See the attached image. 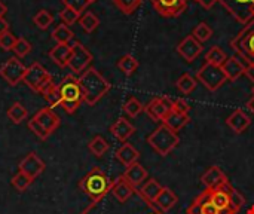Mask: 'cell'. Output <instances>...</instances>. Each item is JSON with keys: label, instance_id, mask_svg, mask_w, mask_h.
I'll list each match as a JSON object with an SVG mask.
<instances>
[{"label": "cell", "instance_id": "obj_1", "mask_svg": "<svg viewBox=\"0 0 254 214\" xmlns=\"http://www.w3.org/2000/svg\"><path fill=\"white\" fill-rule=\"evenodd\" d=\"M79 85L83 92V101L89 106L97 104L112 88V85L94 67L86 69L79 76Z\"/></svg>", "mask_w": 254, "mask_h": 214}, {"label": "cell", "instance_id": "obj_2", "mask_svg": "<svg viewBox=\"0 0 254 214\" xmlns=\"http://www.w3.org/2000/svg\"><path fill=\"white\" fill-rule=\"evenodd\" d=\"M112 185L113 182L100 170V168H92L80 182H79V188L94 200V203H98L100 200H103L110 191H112Z\"/></svg>", "mask_w": 254, "mask_h": 214}, {"label": "cell", "instance_id": "obj_3", "mask_svg": "<svg viewBox=\"0 0 254 214\" xmlns=\"http://www.w3.org/2000/svg\"><path fill=\"white\" fill-rule=\"evenodd\" d=\"M58 88H60V94H61L60 107H63L65 113L73 115L79 109L80 103L83 101V92L79 85V77L68 74L63 79V82L58 85Z\"/></svg>", "mask_w": 254, "mask_h": 214}, {"label": "cell", "instance_id": "obj_4", "mask_svg": "<svg viewBox=\"0 0 254 214\" xmlns=\"http://www.w3.org/2000/svg\"><path fill=\"white\" fill-rule=\"evenodd\" d=\"M147 143L153 147L156 153H159L161 156H167L171 150L177 147L179 136L162 124L147 137Z\"/></svg>", "mask_w": 254, "mask_h": 214}, {"label": "cell", "instance_id": "obj_5", "mask_svg": "<svg viewBox=\"0 0 254 214\" xmlns=\"http://www.w3.org/2000/svg\"><path fill=\"white\" fill-rule=\"evenodd\" d=\"M231 48L235 54L244 55L252 63L254 58V19L246 24L243 30L231 40Z\"/></svg>", "mask_w": 254, "mask_h": 214}, {"label": "cell", "instance_id": "obj_6", "mask_svg": "<svg viewBox=\"0 0 254 214\" xmlns=\"http://www.w3.org/2000/svg\"><path fill=\"white\" fill-rule=\"evenodd\" d=\"M196 79L208 89V91H217L219 88H222L228 77L222 69V66H213L205 63L196 73Z\"/></svg>", "mask_w": 254, "mask_h": 214}, {"label": "cell", "instance_id": "obj_7", "mask_svg": "<svg viewBox=\"0 0 254 214\" xmlns=\"http://www.w3.org/2000/svg\"><path fill=\"white\" fill-rule=\"evenodd\" d=\"M22 82L34 92L42 94L43 89L52 82V76L49 71H46V69L40 63H33L30 67H27Z\"/></svg>", "mask_w": 254, "mask_h": 214}, {"label": "cell", "instance_id": "obj_8", "mask_svg": "<svg viewBox=\"0 0 254 214\" xmlns=\"http://www.w3.org/2000/svg\"><path fill=\"white\" fill-rule=\"evenodd\" d=\"M222 6L243 25L254 19V0H219Z\"/></svg>", "mask_w": 254, "mask_h": 214}, {"label": "cell", "instance_id": "obj_9", "mask_svg": "<svg viewBox=\"0 0 254 214\" xmlns=\"http://www.w3.org/2000/svg\"><path fill=\"white\" fill-rule=\"evenodd\" d=\"M91 61H92V54L88 51L86 46H83L79 42L71 45V52H70V57H68L67 67L74 74H82L86 69H89L88 66L91 64Z\"/></svg>", "mask_w": 254, "mask_h": 214}, {"label": "cell", "instance_id": "obj_10", "mask_svg": "<svg viewBox=\"0 0 254 214\" xmlns=\"http://www.w3.org/2000/svg\"><path fill=\"white\" fill-rule=\"evenodd\" d=\"M27 67L22 64L21 60H18V57H10L1 67H0V76L10 85L15 86L19 82H22L24 76H25Z\"/></svg>", "mask_w": 254, "mask_h": 214}, {"label": "cell", "instance_id": "obj_11", "mask_svg": "<svg viewBox=\"0 0 254 214\" xmlns=\"http://www.w3.org/2000/svg\"><path fill=\"white\" fill-rule=\"evenodd\" d=\"M150 3L164 18H176L188 7V0H150Z\"/></svg>", "mask_w": 254, "mask_h": 214}, {"label": "cell", "instance_id": "obj_12", "mask_svg": "<svg viewBox=\"0 0 254 214\" xmlns=\"http://www.w3.org/2000/svg\"><path fill=\"white\" fill-rule=\"evenodd\" d=\"M147 116L155 122H162L173 110V100L168 97H156L144 107Z\"/></svg>", "mask_w": 254, "mask_h": 214}, {"label": "cell", "instance_id": "obj_13", "mask_svg": "<svg viewBox=\"0 0 254 214\" xmlns=\"http://www.w3.org/2000/svg\"><path fill=\"white\" fill-rule=\"evenodd\" d=\"M177 52L179 55L186 61V63H192L195 61L199 54L202 52V43L198 42L192 34L190 36H186L177 46Z\"/></svg>", "mask_w": 254, "mask_h": 214}, {"label": "cell", "instance_id": "obj_14", "mask_svg": "<svg viewBox=\"0 0 254 214\" xmlns=\"http://www.w3.org/2000/svg\"><path fill=\"white\" fill-rule=\"evenodd\" d=\"M18 168H19L21 173H24V174L28 176L31 180H34L36 177H39V176L43 173L45 164H43V161L37 156V153L31 152V153H28V155L19 162Z\"/></svg>", "mask_w": 254, "mask_h": 214}, {"label": "cell", "instance_id": "obj_15", "mask_svg": "<svg viewBox=\"0 0 254 214\" xmlns=\"http://www.w3.org/2000/svg\"><path fill=\"white\" fill-rule=\"evenodd\" d=\"M188 214H220V210L210 201V189H205L188 209Z\"/></svg>", "mask_w": 254, "mask_h": 214}, {"label": "cell", "instance_id": "obj_16", "mask_svg": "<svg viewBox=\"0 0 254 214\" xmlns=\"http://www.w3.org/2000/svg\"><path fill=\"white\" fill-rule=\"evenodd\" d=\"M33 119L40 124L49 134H52L58 127H60V116L51 109V107H43L40 109L34 116Z\"/></svg>", "mask_w": 254, "mask_h": 214}, {"label": "cell", "instance_id": "obj_17", "mask_svg": "<svg viewBox=\"0 0 254 214\" xmlns=\"http://www.w3.org/2000/svg\"><path fill=\"white\" fill-rule=\"evenodd\" d=\"M202 183L207 189L213 191V189H217V188H222L223 185L229 183L228 182V177L226 174L219 168V167H211L210 170H207L202 176Z\"/></svg>", "mask_w": 254, "mask_h": 214}, {"label": "cell", "instance_id": "obj_18", "mask_svg": "<svg viewBox=\"0 0 254 214\" xmlns=\"http://www.w3.org/2000/svg\"><path fill=\"white\" fill-rule=\"evenodd\" d=\"M110 192L113 194V197H115L121 204H124V203H127V201L134 195L135 188H134L132 185H129V183L124 179V176H121L119 179H116V180L113 182L112 191H110Z\"/></svg>", "mask_w": 254, "mask_h": 214}, {"label": "cell", "instance_id": "obj_19", "mask_svg": "<svg viewBox=\"0 0 254 214\" xmlns=\"http://www.w3.org/2000/svg\"><path fill=\"white\" fill-rule=\"evenodd\" d=\"M124 179L134 188H138L140 185H143L147 180V171L141 164L135 162V164L127 167V170L124 173Z\"/></svg>", "mask_w": 254, "mask_h": 214}, {"label": "cell", "instance_id": "obj_20", "mask_svg": "<svg viewBox=\"0 0 254 214\" xmlns=\"http://www.w3.org/2000/svg\"><path fill=\"white\" fill-rule=\"evenodd\" d=\"M226 124H228V127H229L234 133L241 134V133H244V131L250 127L252 119L249 118V115H247L244 110L238 109V110H235V112L226 119Z\"/></svg>", "mask_w": 254, "mask_h": 214}, {"label": "cell", "instance_id": "obj_21", "mask_svg": "<svg viewBox=\"0 0 254 214\" xmlns=\"http://www.w3.org/2000/svg\"><path fill=\"white\" fill-rule=\"evenodd\" d=\"M228 188H229V183L223 185L222 188H217V189L210 191V201L220 212H223V210H232L231 209V198H229Z\"/></svg>", "mask_w": 254, "mask_h": 214}, {"label": "cell", "instance_id": "obj_22", "mask_svg": "<svg viewBox=\"0 0 254 214\" xmlns=\"http://www.w3.org/2000/svg\"><path fill=\"white\" fill-rule=\"evenodd\" d=\"M110 133L115 136V139H118L119 142L125 143V142L135 133V128H134V125H132L128 119L119 118V119L110 127Z\"/></svg>", "mask_w": 254, "mask_h": 214}, {"label": "cell", "instance_id": "obj_23", "mask_svg": "<svg viewBox=\"0 0 254 214\" xmlns=\"http://www.w3.org/2000/svg\"><path fill=\"white\" fill-rule=\"evenodd\" d=\"M140 158V152L129 143H124L118 150H116V159L125 165V167H129L132 164H135Z\"/></svg>", "mask_w": 254, "mask_h": 214}, {"label": "cell", "instance_id": "obj_24", "mask_svg": "<svg viewBox=\"0 0 254 214\" xmlns=\"http://www.w3.org/2000/svg\"><path fill=\"white\" fill-rule=\"evenodd\" d=\"M70 52H71V46L68 43H57V46H54L49 51V57L58 67H67Z\"/></svg>", "mask_w": 254, "mask_h": 214}, {"label": "cell", "instance_id": "obj_25", "mask_svg": "<svg viewBox=\"0 0 254 214\" xmlns=\"http://www.w3.org/2000/svg\"><path fill=\"white\" fill-rule=\"evenodd\" d=\"M190 122V118H189V115H183V113H179V112H174V110H171L168 115H167V118L162 121V124L165 125V127H168L171 131H174V133H177V131H180L183 127H186L188 124Z\"/></svg>", "mask_w": 254, "mask_h": 214}, {"label": "cell", "instance_id": "obj_26", "mask_svg": "<svg viewBox=\"0 0 254 214\" xmlns=\"http://www.w3.org/2000/svg\"><path fill=\"white\" fill-rule=\"evenodd\" d=\"M177 204V195L174 194V191H171L170 188H164L159 194V197L155 200V206L161 210V212H168L171 210L174 206Z\"/></svg>", "mask_w": 254, "mask_h": 214}, {"label": "cell", "instance_id": "obj_27", "mask_svg": "<svg viewBox=\"0 0 254 214\" xmlns=\"http://www.w3.org/2000/svg\"><path fill=\"white\" fill-rule=\"evenodd\" d=\"M222 69L228 77V80H237L240 79L243 74H244V67L240 64V61L235 58V57H231L228 58L223 64H222Z\"/></svg>", "mask_w": 254, "mask_h": 214}, {"label": "cell", "instance_id": "obj_28", "mask_svg": "<svg viewBox=\"0 0 254 214\" xmlns=\"http://www.w3.org/2000/svg\"><path fill=\"white\" fill-rule=\"evenodd\" d=\"M164 188L155 180V179H150V180H147L141 188H140V191H137L144 200H147V201H150V203H155V200L159 197V194H161V191H162Z\"/></svg>", "mask_w": 254, "mask_h": 214}, {"label": "cell", "instance_id": "obj_29", "mask_svg": "<svg viewBox=\"0 0 254 214\" xmlns=\"http://www.w3.org/2000/svg\"><path fill=\"white\" fill-rule=\"evenodd\" d=\"M42 95H43V98L46 100V103L49 104V107L51 109H54V107H57V106H60L61 104V94H60V88H58V85L57 83H54V80L43 89V92H42Z\"/></svg>", "mask_w": 254, "mask_h": 214}, {"label": "cell", "instance_id": "obj_30", "mask_svg": "<svg viewBox=\"0 0 254 214\" xmlns=\"http://www.w3.org/2000/svg\"><path fill=\"white\" fill-rule=\"evenodd\" d=\"M118 69L125 74V76H131L137 69H138V60L129 54L127 55H122L119 60H118Z\"/></svg>", "mask_w": 254, "mask_h": 214}, {"label": "cell", "instance_id": "obj_31", "mask_svg": "<svg viewBox=\"0 0 254 214\" xmlns=\"http://www.w3.org/2000/svg\"><path fill=\"white\" fill-rule=\"evenodd\" d=\"M6 115H7V118H9L13 124H21L24 119H27L28 110H27V107H25L24 104H21V103L16 101V103H13V104L7 109Z\"/></svg>", "mask_w": 254, "mask_h": 214}, {"label": "cell", "instance_id": "obj_32", "mask_svg": "<svg viewBox=\"0 0 254 214\" xmlns=\"http://www.w3.org/2000/svg\"><path fill=\"white\" fill-rule=\"evenodd\" d=\"M79 24H80V27L86 31V33H92V31H95L97 30V27L100 25V19H98V16L94 13V12H85L83 15H80V18H79Z\"/></svg>", "mask_w": 254, "mask_h": 214}, {"label": "cell", "instance_id": "obj_33", "mask_svg": "<svg viewBox=\"0 0 254 214\" xmlns=\"http://www.w3.org/2000/svg\"><path fill=\"white\" fill-rule=\"evenodd\" d=\"M73 31L70 30L68 25L65 24H58L54 31H52V39L57 42V43H68L71 39H73Z\"/></svg>", "mask_w": 254, "mask_h": 214}, {"label": "cell", "instance_id": "obj_34", "mask_svg": "<svg viewBox=\"0 0 254 214\" xmlns=\"http://www.w3.org/2000/svg\"><path fill=\"white\" fill-rule=\"evenodd\" d=\"M226 60H228V55L219 46H211L210 51L205 55V63L213 64V66H222Z\"/></svg>", "mask_w": 254, "mask_h": 214}, {"label": "cell", "instance_id": "obj_35", "mask_svg": "<svg viewBox=\"0 0 254 214\" xmlns=\"http://www.w3.org/2000/svg\"><path fill=\"white\" fill-rule=\"evenodd\" d=\"M88 149L92 155H95L97 158H101L107 150H109V143L101 137V136H95L89 144H88Z\"/></svg>", "mask_w": 254, "mask_h": 214}, {"label": "cell", "instance_id": "obj_36", "mask_svg": "<svg viewBox=\"0 0 254 214\" xmlns=\"http://www.w3.org/2000/svg\"><path fill=\"white\" fill-rule=\"evenodd\" d=\"M33 22L40 28V30H46L52 22H54V15L46 10V9H40L34 16H33Z\"/></svg>", "mask_w": 254, "mask_h": 214}, {"label": "cell", "instance_id": "obj_37", "mask_svg": "<svg viewBox=\"0 0 254 214\" xmlns=\"http://www.w3.org/2000/svg\"><path fill=\"white\" fill-rule=\"evenodd\" d=\"M192 36H193L198 42L204 43V42H207V40L211 39V36H213V28H211L207 22H199V24L193 28Z\"/></svg>", "mask_w": 254, "mask_h": 214}, {"label": "cell", "instance_id": "obj_38", "mask_svg": "<svg viewBox=\"0 0 254 214\" xmlns=\"http://www.w3.org/2000/svg\"><path fill=\"white\" fill-rule=\"evenodd\" d=\"M195 88H196V80L189 73H185V74H182L179 77V80H177V89L182 94H190Z\"/></svg>", "mask_w": 254, "mask_h": 214}, {"label": "cell", "instance_id": "obj_39", "mask_svg": "<svg viewBox=\"0 0 254 214\" xmlns=\"http://www.w3.org/2000/svg\"><path fill=\"white\" fill-rule=\"evenodd\" d=\"M144 110V106L141 104V101L135 97H131L127 100V103L124 104V112L129 116V118H135L138 116L141 112Z\"/></svg>", "mask_w": 254, "mask_h": 214}, {"label": "cell", "instance_id": "obj_40", "mask_svg": "<svg viewBox=\"0 0 254 214\" xmlns=\"http://www.w3.org/2000/svg\"><path fill=\"white\" fill-rule=\"evenodd\" d=\"M228 192H229V198H231V209L234 210V213L237 214L246 204V198L243 197V194L240 191H237L235 188H232L229 185L228 188Z\"/></svg>", "mask_w": 254, "mask_h": 214}, {"label": "cell", "instance_id": "obj_41", "mask_svg": "<svg viewBox=\"0 0 254 214\" xmlns=\"http://www.w3.org/2000/svg\"><path fill=\"white\" fill-rule=\"evenodd\" d=\"M31 179L28 176H25L24 173L18 171L13 177H12V186L18 191V192H24L27 191V188L31 185Z\"/></svg>", "mask_w": 254, "mask_h": 214}, {"label": "cell", "instance_id": "obj_42", "mask_svg": "<svg viewBox=\"0 0 254 214\" xmlns=\"http://www.w3.org/2000/svg\"><path fill=\"white\" fill-rule=\"evenodd\" d=\"M12 51L16 54L18 58H24V57L31 51V45H30V42H28L27 39L18 37V39H16V43H15V46H13Z\"/></svg>", "mask_w": 254, "mask_h": 214}, {"label": "cell", "instance_id": "obj_43", "mask_svg": "<svg viewBox=\"0 0 254 214\" xmlns=\"http://www.w3.org/2000/svg\"><path fill=\"white\" fill-rule=\"evenodd\" d=\"M143 0H115L116 6L127 15L135 12V9L141 4Z\"/></svg>", "mask_w": 254, "mask_h": 214}, {"label": "cell", "instance_id": "obj_44", "mask_svg": "<svg viewBox=\"0 0 254 214\" xmlns=\"http://www.w3.org/2000/svg\"><path fill=\"white\" fill-rule=\"evenodd\" d=\"M16 39L18 37L10 30L6 31V33H3V34H0V48L3 51H12L13 46H15V43H16Z\"/></svg>", "mask_w": 254, "mask_h": 214}, {"label": "cell", "instance_id": "obj_45", "mask_svg": "<svg viewBox=\"0 0 254 214\" xmlns=\"http://www.w3.org/2000/svg\"><path fill=\"white\" fill-rule=\"evenodd\" d=\"M60 16H61V19H63V24H65V25H73V24L77 22L79 18H80V15H79L77 12H74L73 9H68V7H64V9L61 10Z\"/></svg>", "mask_w": 254, "mask_h": 214}, {"label": "cell", "instance_id": "obj_46", "mask_svg": "<svg viewBox=\"0 0 254 214\" xmlns=\"http://www.w3.org/2000/svg\"><path fill=\"white\" fill-rule=\"evenodd\" d=\"M64 6L68 9H73L74 12H77L79 15H82V12L86 10L89 1L88 0H63Z\"/></svg>", "mask_w": 254, "mask_h": 214}, {"label": "cell", "instance_id": "obj_47", "mask_svg": "<svg viewBox=\"0 0 254 214\" xmlns=\"http://www.w3.org/2000/svg\"><path fill=\"white\" fill-rule=\"evenodd\" d=\"M28 128H30V131H31L34 136H37L40 140H46V139L51 136V134H49L40 124H37L34 119H30V121H28Z\"/></svg>", "mask_w": 254, "mask_h": 214}, {"label": "cell", "instance_id": "obj_48", "mask_svg": "<svg viewBox=\"0 0 254 214\" xmlns=\"http://www.w3.org/2000/svg\"><path fill=\"white\" fill-rule=\"evenodd\" d=\"M173 110L179 112V113H183V115H189L190 106L183 98H177V100H173Z\"/></svg>", "mask_w": 254, "mask_h": 214}, {"label": "cell", "instance_id": "obj_49", "mask_svg": "<svg viewBox=\"0 0 254 214\" xmlns=\"http://www.w3.org/2000/svg\"><path fill=\"white\" fill-rule=\"evenodd\" d=\"M244 74H246V76H247V77H249V79H250V80H252V82L254 83V64L253 63H252L249 67H246V70H244Z\"/></svg>", "mask_w": 254, "mask_h": 214}, {"label": "cell", "instance_id": "obj_50", "mask_svg": "<svg viewBox=\"0 0 254 214\" xmlns=\"http://www.w3.org/2000/svg\"><path fill=\"white\" fill-rule=\"evenodd\" d=\"M198 1H199L205 9H211V7H213L219 0H198Z\"/></svg>", "mask_w": 254, "mask_h": 214}, {"label": "cell", "instance_id": "obj_51", "mask_svg": "<svg viewBox=\"0 0 254 214\" xmlns=\"http://www.w3.org/2000/svg\"><path fill=\"white\" fill-rule=\"evenodd\" d=\"M6 31H9V24L4 18H0V34H3Z\"/></svg>", "mask_w": 254, "mask_h": 214}, {"label": "cell", "instance_id": "obj_52", "mask_svg": "<svg viewBox=\"0 0 254 214\" xmlns=\"http://www.w3.org/2000/svg\"><path fill=\"white\" fill-rule=\"evenodd\" d=\"M246 107H247V110H249L250 113H253L254 115V95L247 101V106H246Z\"/></svg>", "mask_w": 254, "mask_h": 214}, {"label": "cell", "instance_id": "obj_53", "mask_svg": "<svg viewBox=\"0 0 254 214\" xmlns=\"http://www.w3.org/2000/svg\"><path fill=\"white\" fill-rule=\"evenodd\" d=\"M6 12H7V7H6V4L3 3V0H0V18H3Z\"/></svg>", "mask_w": 254, "mask_h": 214}, {"label": "cell", "instance_id": "obj_54", "mask_svg": "<svg viewBox=\"0 0 254 214\" xmlns=\"http://www.w3.org/2000/svg\"><path fill=\"white\" fill-rule=\"evenodd\" d=\"M89 3H94V1H97V0H88Z\"/></svg>", "mask_w": 254, "mask_h": 214}, {"label": "cell", "instance_id": "obj_55", "mask_svg": "<svg viewBox=\"0 0 254 214\" xmlns=\"http://www.w3.org/2000/svg\"><path fill=\"white\" fill-rule=\"evenodd\" d=\"M253 95H254V85H253Z\"/></svg>", "mask_w": 254, "mask_h": 214}]
</instances>
